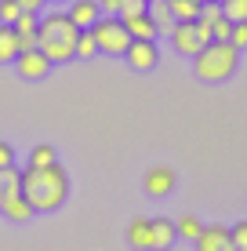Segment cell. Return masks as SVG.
<instances>
[{"label":"cell","mask_w":247,"mask_h":251,"mask_svg":"<svg viewBox=\"0 0 247 251\" xmlns=\"http://www.w3.org/2000/svg\"><path fill=\"white\" fill-rule=\"evenodd\" d=\"M229 44H236V48H247V19H244V22H233V33H229Z\"/></svg>","instance_id":"cell-24"},{"label":"cell","mask_w":247,"mask_h":251,"mask_svg":"<svg viewBox=\"0 0 247 251\" xmlns=\"http://www.w3.org/2000/svg\"><path fill=\"white\" fill-rule=\"evenodd\" d=\"M47 4H66V0H47Z\"/></svg>","instance_id":"cell-31"},{"label":"cell","mask_w":247,"mask_h":251,"mask_svg":"<svg viewBox=\"0 0 247 251\" xmlns=\"http://www.w3.org/2000/svg\"><path fill=\"white\" fill-rule=\"evenodd\" d=\"M15 66H19V76H22V80H44L55 62H51L40 48H29V51H22V55L15 58Z\"/></svg>","instance_id":"cell-7"},{"label":"cell","mask_w":247,"mask_h":251,"mask_svg":"<svg viewBox=\"0 0 247 251\" xmlns=\"http://www.w3.org/2000/svg\"><path fill=\"white\" fill-rule=\"evenodd\" d=\"M197 244V251H236L233 244V229L222 226V222H211V226L200 229V237L193 240Z\"/></svg>","instance_id":"cell-6"},{"label":"cell","mask_w":247,"mask_h":251,"mask_svg":"<svg viewBox=\"0 0 247 251\" xmlns=\"http://www.w3.org/2000/svg\"><path fill=\"white\" fill-rule=\"evenodd\" d=\"M127 244L138 248V251H149L153 248V219H131V226H127Z\"/></svg>","instance_id":"cell-13"},{"label":"cell","mask_w":247,"mask_h":251,"mask_svg":"<svg viewBox=\"0 0 247 251\" xmlns=\"http://www.w3.org/2000/svg\"><path fill=\"white\" fill-rule=\"evenodd\" d=\"M91 33H95L102 55H120L124 58L127 44H131V33H127V25H124L120 15H102V19L91 25Z\"/></svg>","instance_id":"cell-4"},{"label":"cell","mask_w":247,"mask_h":251,"mask_svg":"<svg viewBox=\"0 0 247 251\" xmlns=\"http://www.w3.org/2000/svg\"><path fill=\"white\" fill-rule=\"evenodd\" d=\"M98 7H102V15H120L124 0H98Z\"/></svg>","instance_id":"cell-27"},{"label":"cell","mask_w":247,"mask_h":251,"mask_svg":"<svg viewBox=\"0 0 247 251\" xmlns=\"http://www.w3.org/2000/svg\"><path fill=\"white\" fill-rule=\"evenodd\" d=\"M0 204H4V186H0Z\"/></svg>","instance_id":"cell-30"},{"label":"cell","mask_w":247,"mask_h":251,"mask_svg":"<svg viewBox=\"0 0 247 251\" xmlns=\"http://www.w3.org/2000/svg\"><path fill=\"white\" fill-rule=\"evenodd\" d=\"M55 160H58V153H55L51 142H40V146L29 150V168H47V164H55Z\"/></svg>","instance_id":"cell-18"},{"label":"cell","mask_w":247,"mask_h":251,"mask_svg":"<svg viewBox=\"0 0 247 251\" xmlns=\"http://www.w3.org/2000/svg\"><path fill=\"white\" fill-rule=\"evenodd\" d=\"M175 237H178V229L171 219H153V248L149 251H167L175 244Z\"/></svg>","instance_id":"cell-15"},{"label":"cell","mask_w":247,"mask_h":251,"mask_svg":"<svg viewBox=\"0 0 247 251\" xmlns=\"http://www.w3.org/2000/svg\"><path fill=\"white\" fill-rule=\"evenodd\" d=\"M236 62H240V48L229 44V40H211V44H203L197 55H193V69H197V76L207 80V84L229 80V76L236 73Z\"/></svg>","instance_id":"cell-3"},{"label":"cell","mask_w":247,"mask_h":251,"mask_svg":"<svg viewBox=\"0 0 247 251\" xmlns=\"http://www.w3.org/2000/svg\"><path fill=\"white\" fill-rule=\"evenodd\" d=\"M0 186H4V193H15V189H22V168H0Z\"/></svg>","instance_id":"cell-21"},{"label":"cell","mask_w":247,"mask_h":251,"mask_svg":"<svg viewBox=\"0 0 247 251\" xmlns=\"http://www.w3.org/2000/svg\"><path fill=\"white\" fill-rule=\"evenodd\" d=\"M11 164H15V150L7 142H0V168H11Z\"/></svg>","instance_id":"cell-29"},{"label":"cell","mask_w":247,"mask_h":251,"mask_svg":"<svg viewBox=\"0 0 247 251\" xmlns=\"http://www.w3.org/2000/svg\"><path fill=\"white\" fill-rule=\"evenodd\" d=\"M175 229H178V237H182V240H197L200 229H203V222L197 219V215H182V219L175 222Z\"/></svg>","instance_id":"cell-19"},{"label":"cell","mask_w":247,"mask_h":251,"mask_svg":"<svg viewBox=\"0 0 247 251\" xmlns=\"http://www.w3.org/2000/svg\"><path fill=\"white\" fill-rule=\"evenodd\" d=\"M167 37H171V48L178 51V55H189V58L203 48V40L197 33V22H175V29L167 33Z\"/></svg>","instance_id":"cell-8"},{"label":"cell","mask_w":247,"mask_h":251,"mask_svg":"<svg viewBox=\"0 0 247 251\" xmlns=\"http://www.w3.org/2000/svg\"><path fill=\"white\" fill-rule=\"evenodd\" d=\"M124 25H127V33H131V40H157L160 37V29H157V22H153L149 7L142 15H124Z\"/></svg>","instance_id":"cell-11"},{"label":"cell","mask_w":247,"mask_h":251,"mask_svg":"<svg viewBox=\"0 0 247 251\" xmlns=\"http://www.w3.org/2000/svg\"><path fill=\"white\" fill-rule=\"evenodd\" d=\"M22 193L29 197V204L37 211H55L66 204L69 197V175H66L62 164H47V168H22Z\"/></svg>","instance_id":"cell-1"},{"label":"cell","mask_w":247,"mask_h":251,"mask_svg":"<svg viewBox=\"0 0 247 251\" xmlns=\"http://www.w3.org/2000/svg\"><path fill=\"white\" fill-rule=\"evenodd\" d=\"M229 33H233V19L218 15V19H215V40H229Z\"/></svg>","instance_id":"cell-26"},{"label":"cell","mask_w":247,"mask_h":251,"mask_svg":"<svg viewBox=\"0 0 247 251\" xmlns=\"http://www.w3.org/2000/svg\"><path fill=\"white\" fill-rule=\"evenodd\" d=\"M22 15V7H19V0H0V22H7L11 25L15 19Z\"/></svg>","instance_id":"cell-23"},{"label":"cell","mask_w":247,"mask_h":251,"mask_svg":"<svg viewBox=\"0 0 247 251\" xmlns=\"http://www.w3.org/2000/svg\"><path fill=\"white\" fill-rule=\"evenodd\" d=\"M69 19L80 25V29H91V25L102 19L98 0H69Z\"/></svg>","instance_id":"cell-12"},{"label":"cell","mask_w":247,"mask_h":251,"mask_svg":"<svg viewBox=\"0 0 247 251\" xmlns=\"http://www.w3.org/2000/svg\"><path fill=\"white\" fill-rule=\"evenodd\" d=\"M167 7H171V15L178 22H197L203 4H197V0H167Z\"/></svg>","instance_id":"cell-17"},{"label":"cell","mask_w":247,"mask_h":251,"mask_svg":"<svg viewBox=\"0 0 247 251\" xmlns=\"http://www.w3.org/2000/svg\"><path fill=\"white\" fill-rule=\"evenodd\" d=\"M146 4H149V0H146Z\"/></svg>","instance_id":"cell-33"},{"label":"cell","mask_w":247,"mask_h":251,"mask_svg":"<svg viewBox=\"0 0 247 251\" xmlns=\"http://www.w3.org/2000/svg\"><path fill=\"white\" fill-rule=\"evenodd\" d=\"M76 37H80V25L69 19V11H51L37 25V48L44 51L55 66L76 58Z\"/></svg>","instance_id":"cell-2"},{"label":"cell","mask_w":247,"mask_h":251,"mask_svg":"<svg viewBox=\"0 0 247 251\" xmlns=\"http://www.w3.org/2000/svg\"><path fill=\"white\" fill-rule=\"evenodd\" d=\"M19 55H22V48H19V33H15V25L0 22V66H11Z\"/></svg>","instance_id":"cell-14"},{"label":"cell","mask_w":247,"mask_h":251,"mask_svg":"<svg viewBox=\"0 0 247 251\" xmlns=\"http://www.w3.org/2000/svg\"><path fill=\"white\" fill-rule=\"evenodd\" d=\"M124 58H127V66L135 69V73H149V69H157L160 62V48H157V40H131L124 51Z\"/></svg>","instance_id":"cell-5"},{"label":"cell","mask_w":247,"mask_h":251,"mask_svg":"<svg viewBox=\"0 0 247 251\" xmlns=\"http://www.w3.org/2000/svg\"><path fill=\"white\" fill-rule=\"evenodd\" d=\"M218 4H222L225 19H233V22H244L247 19V0H218Z\"/></svg>","instance_id":"cell-22"},{"label":"cell","mask_w":247,"mask_h":251,"mask_svg":"<svg viewBox=\"0 0 247 251\" xmlns=\"http://www.w3.org/2000/svg\"><path fill=\"white\" fill-rule=\"evenodd\" d=\"M142 186H146L149 197H167L175 189V171L167 168V164H157V168L146 171V178H142Z\"/></svg>","instance_id":"cell-9"},{"label":"cell","mask_w":247,"mask_h":251,"mask_svg":"<svg viewBox=\"0 0 247 251\" xmlns=\"http://www.w3.org/2000/svg\"><path fill=\"white\" fill-rule=\"evenodd\" d=\"M233 244H236V251H247V219H240L233 226Z\"/></svg>","instance_id":"cell-25"},{"label":"cell","mask_w":247,"mask_h":251,"mask_svg":"<svg viewBox=\"0 0 247 251\" xmlns=\"http://www.w3.org/2000/svg\"><path fill=\"white\" fill-rule=\"evenodd\" d=\"M76 55L80 58H95L98 55V40L91 29H80V37H76Z\"/></svg>","instance_id":"cell-20"},{"label":"cell","mask_w":247,"mask_h":251,"mask_svg":"<svg viewBox=\"0 0 247 251\" xmlns=\"http://www.w3.org/2000/svg\"><path fill=\"white\" fill-rule=\"evenodd\" d=\"M149 15H153V22H157L160 33H171L175 22H178L171 15V7H167V0H149Z\"/></svg>","instance_id":"cell-16"},{"label":"cell","mask_w":247,"mask_h":251,"mask_svg":"<svg viewBox=\"0 0 247 251\" xmlns=\"http://www.w3.org/2000/svg\"><path fill=\"white\" fill-rule=\"evenodd\" d=\"M197 4H211V0H197Z\"/></svg>","instance_id":"cell-32"},{"label":"cell","mask_w":247,"mask_h":251,"mask_svg":"<svg viewBox=\"0 0 247 251\" xmlns=\"http://www.w3.org/2000/svg\"><path fill=\"white\" fill-rule=\"evenodd\" d=\"M0 211H4L11 222H29L33 215H37V207L29 204V197H25L22 189H15V193H4V204H0Z\"/></svg>","instance_id":"cell-10"},{"label":"cell","mask_w":247,"mask_h":251,"mask_svg":"<svg viewBox=\"0 0 247 251\" xmlns=\"http://www.w3.org/2000/svg\"><path fill=\"white\" fill-rule=\"evenodd\" d=\"M19 7L22 11H33V15H40L47 7V0H19Z\"/></svg>","instance_id":"cell-28"}]
</instances>
